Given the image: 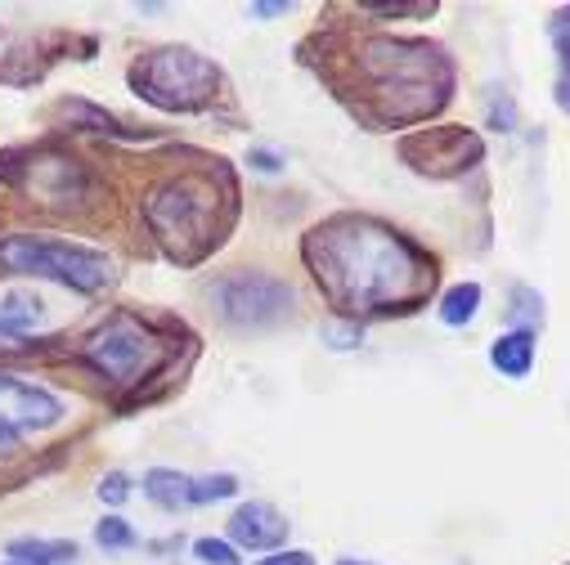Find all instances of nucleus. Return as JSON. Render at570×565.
<instances>
[{"mask_svg": "<svg viewBox=\"0 0 570 565\" xmlns=\"http://www.w3.org/2000/svg\"><path fill=\"white\" fill-rule=\"evenodd\" d=\"M302 256L320 293L342 315H413L432 301L436 260L400 229L373 216H333L315 225Z\"/></svg>", "mask_w": 570, "mask_h": 565, "instance_id": "obj_1", "label": "nucleus"}, {"mask_svg": "<svg viewBox=\"0 0 570 565\" xmlns=\"http://www.w3.org/2000/svg\"><path fill=\"white\" fill-rule=\"evenodd\" d=\"M342 59L346 72H333V86L373 126H409L436 117L454 95V63L432 41L364 37Z\"/></svg>", "mask_w": 570, "mask_h": 565, "instance_id": "obj_2", "label": "nucleus"}, {"mask_svg": "<svg viewBox=\"0 0 570 565\" xmlns=\"http://www.w3.org/2000/svg\"><path fill=\"white\" fill-rule=\"evenodd\" d=\"M229 216L234 189H220L216 176H176L145 202V220L176 265H198L212 247H220Z\"/></svg>", "mask_w": 570, "mask_h": 565, "instance_id": "obj_3", "label": "nucleus"}, {"mask_svg": "<svg viewBox=\"0 0 570 565\" xmlns=\"http://www.w3.org/2000/svg\"><path fill=\"white\" fill-rule=\"evenodd\" d=\"M86 364L117 390H130V386H145L154 381L171 359H176V341L163 337L154 324L135 319V315H112L104 319L86 346H81Z\"/></svg>", "mask_w": 570, "mask_h": 565, "instance_id": "obj_4", "label": "nucleus"}, {"mask_svg": "<svg viewBox=\"0 0 570 565\" xmlns=\"http://www.w3.org/2000/svg\"><path fill=\"white\" fill-rule=\"evenodd\" d=\"M130 86L139 99H149L163 112H203L220 95V68L189 46H163L135 59Z\"/></svg>", "mask_w": 570, "mask_h": 565, "instance_id": "obj_5", "label": "nucleus"}, {"mask_svg": "<svg viewBox=\"0 0 570 565\" xmlns=\"http://www.w3.org/2000/svg\"><path fill=\"white\" fill-rule=\"evenodd\" d=\"M0 265L14 274L55 278L77 293H104L117 278V265L108 251H95L81 242H59V238H6L0 242Z\"/></svg>", "mask_w": 570, "mask_h": 565, "instance_id": "obj_6", "label": "nucleus"}, {"mask_svg": "<svg viewBox=\"0 0 570 565\" xmlns=\"http://www.w3.org/2000/svg\"><path fill=\"white\" fill-rule=\"evenodd\" d=\"M207 297H212L216 319L225 328H234V333L278 328V324H288L293 310H297V293L288 288V282L274 278V274H256V269L252 274L238 269V274L216 278L207 288Z\"/></svg>", "mask_w": 570, "mask_h": 565, "instance_id": "obj_7", "label": "nucleus"}, {"mask_svg": "<svg viewBox=\"0 0 570 565\" xmlns=\"http://www.w3.org/2000/svg\"><path fill=\"white\" fill-rule=\"evenodd\" d=\"M63 422V399L37 381L0 373V458H10L28 436H41Z\"/></svg>", "mask_w": 570, "mask_h": 565, "instance_id": "obj_8", "label": "nucleus"}, {"mask_svg": "<svg viewBox=\"0 0 570 565\" xmlns=\"http://www.w3.org/2000/svg\"><path fill=\"white\" fill-rule=\"evenodd\" d=\"M400 158L432 180H454L463 171H472L485 158V145L476 130L463 126H436V130H413L409 139H400Z\"/></svg>", "mask_w": 570, "mask_h": 565, "instance_id": "obj_9", "label": "nucleus"}, {"mask_svg": "<svg viewBox=\"0 0 570 565\" xmlns=\"http://www.w3.org/2000/svg\"><path fill=\"white\" fill-rule=\"evenodd\" d=\"M288 516H283L274 503H243L234 516H229V538L247 552H274L283 538H288Z\"/></svg>", "mask_w": 570, "mask_h": 565, "instance_id": "obj_10", "label": "nucleus"}, {"mask_svg": "<svg viewBox=\"0 0 570 565\" xmlns=\"http://www.w3.org/2000/svg\"><path fill=\"white\" fill-rule=\"evenodd\" d=\"M46 319V301L28 288L0 293V337H28Z\"/></svg>", "mask_w": 570, "mask_h": 565, "instance_id": "obj_11", "label": "nucleus"}, {"mask_svg": "<svg viewBox=\"0 0 570 565\" xmlns=\"http://www.w3.org/2000/svg\"><path fill=\"white\" fill-rule=\"evenodd\" d=\"M490 364L503 373V377H530V368H534V333H521V328H512V333H503L494 346H490Z\"/></svg>", "mask_w": 570, "mask_h": 565, "instance_id": "obj_12", "label": "nucleus"}, {"mask_svg": "<svg viewBox=\"0 0 570 565\" xmlns=\"http://www.w3.org/2000/svg\"><path fill=\"white\" fill-rule=\"evenodd\" d=\"M145 494H149V503H158L163 512L194 507V476H185V472H167V467H154V472L145 476Z\"/></svg>", "mask_w": 570, "mask_h": 565, "instance_id": "obj_13", "label": "nucleus"}, {"mask_svg": "<svg viewBox=\"0 0 570 565\" xmlns=\"http://www.w3.org/2000/svg\"><path fill=\"white\" fill-rule=\"evenodd\" d=\"M481 310V282H459V288H450L441 297V324L450 328H468Z\"/></svg>", "mask_w": 570, "mask_h": 565, "instance_id": "obj_14", "label": "nucleus"}, {"mask_svg": "<svg viewBox=\"0 0 570 565\" xmlns=\"http://www.w3.org/2000/svg\"><path fill=\"white\" fill-rule=\"evenodd\" d=\"M10 556L14 561L63 565V561H77V543H68V538H19V543H10Z\"/></svg>", "mask_w": 570, "mask_h": 565, "instance_id": "obj_15", "label": "nucleus"}, {"mask_svg": "<svg viewBox=\"0 0 570 565\" xmlns=\"http://www.w3.org/2000/svg\"><path fill=\"white\" fill-rule=\"evenodd\" d=\"M552 46H557V68H561V77H557V103L570 112V6L552 14Z\"/></svg>", "mask_w": 570, "mask_h": 565, "instance_id": "obj_16", "label": "nucleus"}, {"mask_svg": "<svg viewBox=\"0 0 570 565\" xmlns=\"http://www.w3.org/2000/svg\"><path fill=\"white\" fill-rule=\"evenodd\" d=\"M238 494V480L229 472L220 476H194V507H207V503H225Z\"/></svg>", "mask_w": 570, "mask_h": 565, "instance_id": "obj_17", "label": "nucleus"}, {"mask_svg": "<svg viewBox=\"0 0 570 565\" xmlns=\"http://www.w3.org/2000/svg\"><path fill=\"white\" fill-rule=\"evenodd\" d=\"M95 543H99L104 552H126V547H135V529H130L121 516H104V521L95 525Z\"/></svg>", "mask_w": 570, "mask_h": 565, "instance_id": "obj_18", "label": "nucleus"}, {"mask_svg": "<svg viewBox=\"0 0 570 565\" xmlns=\"http://www.w3.org/2000/svg\"><path fill=\"white\" fill-rule=\"evenodd\" d=\"M512 306H517V310H512V319L521 324V333H534V328L543 324V297H539V293L517 288V293H512Z\"/></svg>", "mask_w": 570, "mask_h": 565, "instance_id": "obj_19", "label": "nucleus"}, {"mask_svg": "<svg viewBox=\"0 0 570 565\" xmlns=\"http://www.w3.org/2000/svg\"><path fill=\"white\" fill-rule=\"evenodd\" d=\"M194 556H198L203 565H243V561H238V547L225 543V538H198V543H194Z\"/></svg>", "mask_w": 570, "mask_h": 565, "instance_id": "obj_20", "label": "nucleus"}, {"mask_svg": "<svg viewBox=\"0 0 570 565\" xmlns=\"http://www.w3.org/2000/svg\"><path fill=\"white\" fill-rule=\"evenodd\" d=\"M99 498H104L108 507H121V503L130 498V480H126L121 472H108V476L99 480Z\"/></svg>", "mask_w": 570, "mask_h": 565, "instance_id": "obj_21", "label": "nucleus"}, {"mask_svg": "<svg viewBox=\"0 0 570 565\" xmlns=\"http://www.w3.org/2000/svg\"><path fill=\"white\" fill-rule=\"evenodd\" d=\"M360 324H328L324 328V341H333V350H355L360 346Z\"/></svg>", "mask_w": 570, "mask_h": 565, "instance_id": "obj_22", "label": "nucleus"}, {"mask_svg": "<svg viewBox=\"0 0 570 565\" xmlns=\"http://www.w3.org/2000/svg\"><path fill=\"white\" fill-rule=\"evenodd\" d=\"M256 565H315V556L311 552H274V556H265V561H256Z\"/></svg>", "mask_w": 570, "mask_h": 565, "instance_id": "obj_23", "label": "nucleus"}, {"mask_svg": "<svg viewBox=\"0 0 570 565\" xmlns=\"http://www.w3.org/2000/svg\"><path fill=\"white\" fill-rule=\"evenodd\" d=\"M252 162H256V171H265V176H274V171H278V158H274V153H265V149H252Z\"/></svg>", "mask_w": 570, "mask_h": 565, "instance_id": "obj_24", "label": "nucleus"}, {"mask_svg": "<svg viewBox=\"0 0 570 565\" xmlns=\"http://www.w3.org/2000/svg\"><path fill=\"white\" fill-rule=\"evenodd\" d=\"M288 10H293V6H274V0H269V6H252L247 14H252V19H278V14H288Z\"/></svg>", "mask_w": 570, "mask_h": 565, "instance_id": "obj_25", "label": "nucleus"}, {"mask_svg": "<svg viewBox=\"0 0 570 565\" xmlns=\"http://www.w3.org/2000/svg\"><path fill=\"white\" fill-rule=\"evenodd\" d=\"M337 565H368V561H351V556H346V561H337Z\"/></svg>", "mask_w": 570, "mask_h": 565, "instance_id": "obj_26", "label": "nucleus"}, {"mask_svg": "<svg viewBox=\"0 0 570 565\" xmlns=\"http://www.w3.org/2000/svg\"><path fill=\"white\" fill-rule=\"evenodd\" d=\"M6 565H41V561H6Z\"/></svg>", "mask_w": 570, "mask_h": 565, "instance_id": "obj_27", "label": "nucleus"}]
</instances>
